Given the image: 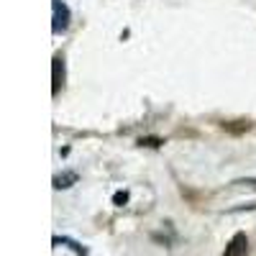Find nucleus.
I'll list each match as a JSON object with an SVG mask.
<instances>
[{"instance_id":"obj_1","label":"nucleus","mask_w":256,"mask_h":256,"mask_svg":"<svg viewBox=\"0 0 256 256\" xmlns=\"http://www.w3.org/2000/svg\"><path fill=\"white\" fill-rule=\"evenodd\" d=\"M54 24H52V28H54V34H62L64 28L70 26V8L62 3V0H54Z\"/></svg>"},{"instance_id":"obj_5","label":"nucleus","mask_w":256,"mask_h":256,"mask_svg":"<svg viewBox=\"0 0 256 256\" xmlns=\"http://www.w3.org/2000/svg\"><path fill=\"white\" fill-rule=\"evenodd\" d=\"M113 202H116V205L128 202V192H116V195H113Z\"/></svg>"},{"instance_id":"obj_2","label":"nucleus","mask_w":256,"mask_h":256,"mask_svg":"<svg viewBox=\"0 0 256 256\" xmlns=\"http://www.w3.org/2000/svg\"><path fill=\"white\" fill-rule=\"evenodd\" d=\"M248 254V241L244 233H236V236L230 238V244L226 246V254L223 256H246Z\"/></svg>"},{"instance_id":"obj_3","label":"nucleus","mask_w":256,"mask_h":256,"mask_svg":"<svg viewBox=\"0 0 256 256\" xmlns=\"http://www.w3.org/2000/svg\"><path fill=\"white\" fill-rule=\"evenodd\" d=\"M62 84H64V59L56 54V56H54V88H52V90H54V95L59 92Z\"/></svg>"},{"instance_id":"obj_4","label":"nucleus","mask_w":256,"mask_h":256,"mask_svg":"<svg viewBox=\"0 0 256 256\" xmlns=\"http://www.w3.org/2000/svg\"><path fill=\"white\" fill-rule=\"evenodd\" d=\"M74 180H77L74 174H64V177H56V180H54V187H56V190H62V187H70V182H74Z\"/></svg>"}]
</instances>
